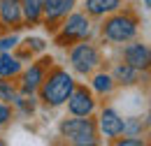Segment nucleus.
Returning <instances> with one entry per match:
<instances>
[{
  "label": "nucleus",
  "instance_id": "1",
  "mask_svg": "<svg viewBox=\"0 0 151 146\" xmlns=\"http://www.w3.org/2000/svg\"><path fill=\"white\" fill-rule=\"evenodd\" d=\"M72 88H75L72 77L65 72V70H56V72L49 77V81H44V86H42V100L47 104L58 107V104H63L70 97Z\"/></svg>",
  "mask_w": 151,
  "mask_h": 146
},
{
  "label": "nucleus",
  "instance_id": "2",
  "mask_svg": "<svg viewBox=\"0 0 151 146\" xmlns=\"http://www.w3.org/2000/svg\"><path fill=\"white\" fill-rule=\"evenodd\" d=\"M60 132L63 137H68L72 144H95V123L86 116H79V118H70V121H63L60 123Z\"/></svg>",
  "mask_w": 151,
  "mask_h": 146
},
{
  "label": "nucleus",
  "instance_id": "3",
  "mask_svg": "<svg viewBox=\"0 0 151 146\" xmlns=\"http://www.w3.org/2000/svg\"><path fill=\"white\" fill-rule=\"evenodd\" d=\"M135 33H137L135 21L130 16H123V14L112 16L105 23V37L112 39V42H128V39L135 37Z\"/></svg>",
  "mask_w": 151,
  "mask_h": 146
},
{
  "label": "nucleus",
  "instance_id": "4",
  "mask_svg": "<svg viewBox=\"0 0 151 146\" xmlns=\"http://www.w3.org/2000/svg\"><path fill=\"white\" fill-rule=\"evenodd\" d=\"M70 60H72L77 72L86 74V72H91V70H95L100 65V54L95 51V47H91V44H79V47L72 49Z\"/></svg>",
  "mask_w": 151,
  "mask_h": 146
},
{
  "label": "nucleus",
  "instance_id": "5",
  "mask_svg": "<svg viewBox=\"0 0 151 146\" xmlns=\"http://www.w3.org/2000/svg\"><path fill=\"white\" fill-rule=\"evenodd\" d=\"M65 102H68V107H70V111L75 116H88L95 107L93 97H91V93L86 91V88H72L70 97Z\"/></svg>",
  "mask_w": 151,
  "mask_h": 146
},
{
  "label": "nucleus",
  "instance_id": "6",
  "mask_svg": "<svg viewBox=\"0 0 151 146\" xmlns=\"http://www.w3.org/2000/svg\"><path fill=\"white\" fill-rule=\"evenodd\" d=\"M88 19L84 16V14H72V16L65 21V26H63V37H68V39H81V37L88 35Z\"/></svg>",
  "mask_w": 151,
  "mask_h": 146
},
{
  "label": "nucleus",
  "instance_id": "7",
  "mask_svg": "<svg viewBox=\"0 0 151 146\" xmlns=\"http://www.w3.org/2000/svg\"><path fill=\"white\" fill-rule=\"evenodd\" d=\"M100 130L105 137H119L123 132V118L114 109H105L100 116Z\"/></svg>",
  "mask_w": 151,
  "mask_h": 146
},
{
  "label": "nucleus",
  "instance_id": "8",
  "mask_svg": "<svg viewBox=\"0 0 151 146\" xmlns=\"http://www.w3.org/2000/svg\"><path fill=\"white\" fill-rule=\"evenodd\" d=\"M123 56H126V63L137 67V70H147L149 67V49L144 44H128Z\"/></svg>",
  "mask_w": 151,
  "mask_h": 146
},
{
  "label": "nucleus",
  "instance_id": "9",
  "mask_svg": "<svg viewBox=\"0 0 151 146\" xmlns=\"http://www.w3.org/2000/svg\"><path fill=\"white\" fill-rule=\"evenodd\" d=\"M23 16L21 12V0H0V19L9 26H17Z\"/></svg>",
  "mask_w": 151,
  "mask_h": 146
},
{
  "label": "nucleus",
  "instance_id": "10",
  "mask_svg": "<svg viewBox=\"0 0 151 146\" xmlns=\"http://www.w3.org/2000/svg\"><path fill=\"white\" fill-rule=\"evenodd\" d=\"M72 7H75V0H44L42 12H44V16L49 19V21H54V19L68 14Z\"/></svg>",
  "mask_w": 151,
  "mask_h": 146
},
{
  "label": "nucleus",
  "instance_id": "11",
  "mask_svg": "<svg viewBox=\"0 0 151 146\" xmlns=\"http://www.w3.org/2000/svg\"><path fill=\"white\" fill-rule=\"evenodd\" d=\"M42 79H44V74H42V67H40V65H33L28 72L23 74V84H21V91L26 93V95H33V93L40 88Z\"/></svg>",
  "mask_w": 151,
  "mask_h": 146
},
{
  "label": "nucleus",
  "instance_id": "12",
  "mask_svg": "<svg viewBox=\"0 0 151 146\" xmlns=\"http://www.w3.org/2000/svg\"><path fill=\"white\" fill-rule=\"evenodd\" d=\"M19 70H21L19 58H14L7 51L0 54V77H14V74H19Z\"/></svg>",
  "mask_w": 151,
  "mask_h": 146
},
{
  "label": "nucleus",
  "instance_id": "13",
  "mask_svg": "<svg viewBox=\"0 0 151 146\" xmlns=\"http://www.w3.org/2000/svg\"><path fill=\"white\" fill-rule=\"evenodd\" d=\"M119 2H121V0H88V2H86V9H88L93 16H100V14H105V12H114V9L119 7Z\"/></svg>",
  "mask_w": 151,
  "mask_h": 146
},
{
  "label": "nucleus",
  "instance_id": "14",
  "mask_svg": "<svg viewBox=\"0 0 151 146\" xmlns=\"http://www.w3.org/2000/svg\"><path fill=\"white\" fill-rule=\"evenodd\" d=\"M137 72H139L137 67L123 63V65H119V67L114 70V77H116L121 84H135V81H137Z\"/></svg>",
  "mask_w": 151,
  "mask_h": 146
},
{
  "label": "nucleus",
  "instance_id": "15",
  "mask_svg": "<svg viewBox=\"0 0 151 146\" xmlns=\"http://www.w3.org/2000/svg\"><path fill=\"white\" fill-rule=\"evenodd\" d=\"M42 5H44V0H23L21 2V12L26 14L28 21H37L40 14H42Z\"/></svg>",
  "mask_w": 151,
  "mask_h": 146
},
{
  "label": "nucleus",
  "instance_id": "16",
  "mask_svg": "<svg viewBox=\"0 0 151 146\" xmlns=\"http://www.w3.org/2000/svg\"><path fill=\"white\" fill-rule=\"evenodd\" d=\"M93 88L98 93H109L114 88V79L109 74H95L93 77Z\"/></svg>",
  "mask_w": 151,
  "mask_h": 146
},
{
  "label": "nucleus",
  "instance_id": "17",
  "mask_svg": "<svg viewBox=\"0 0 151 146\" xmlns=\"http://www.w3.org/2000/svg\"><path fill=\"white\" fill-rule=\"evenodd\" d=\"M14 97H17V91H14L7 81H0V100H5V102H14Z\"/></svg>",
  "mask_w": 151,
  "mask_h": 146
},
{
  "label": "nucleus",
  "instance_id": "18",
  "mask_svg": "<svg viewBox=\"0 0 151 146\" xmlns=\"http://www.w3.org/2000/svg\"><path fill=\"white\" fill-rule=\"evenodd\" d=\"M17 42H19L17 37H2V39H0V54H2V51H9Z\"/></svg>",
  "mask_w": 151,
  "mask_h": 146
},
{
  "label": "nucleus",
  "instance_id": "19",
  "mask_svg": "<svg viewBox=\"0 0 151 146\" xmlns=\"http://www.w3.org/2000/svg\"><path fill=\"white\" fill-rule=\"evenodd\" d=\"M7 121H9V107L0 102V125H2V123H7Z\"/></svg>",
  "mask_w": 151,
  "mask_h": 146
},
{
  "label": "nucleus",
  "instance_id": "20",
  "mask_svg": "<svg viewBox=\"0 0 151 146\" xmlns=\"http://www.w3.org/2000/svg\"><path fill=\"white\" fill-rule=\"evenodd\" d=\"M119 146H142V139H135V137H128V139H121Z\"/></svg>",
  "mask_w": 151,
  "mask_h": 146
},
{
  "label": "nucleus",
  "instance_id": "21",
  "mask_svg": "<svg viewBox=\"0 0 151 146\" xmlns=\"http://www.w3.org/2000/svg\"><path fill=\"white\" fill-rule=\"evenodd\" d=\"M28 44H30L35 51H42V49H44V42H42L40 37H30V39H28Z\"/></svg>",
  "mask_w": 151,
  "mask_h": 146
},
{
  "label": "nucleus",
  "instance_id": "22",
  "mask_svg": "<svg viewBox=\"0 0 151 146\" xmlns=\"http://www.w3.org/2000/svg\"><path fill=\"white\" fill-rule=\"evenodd\" d=\"M144 7H151V0H144Z\"/></svg>",
  "mask_w": 151,
  "mask_h": 146
}]
</instances>
